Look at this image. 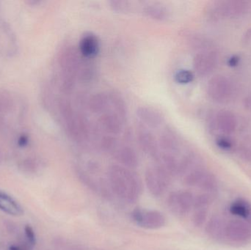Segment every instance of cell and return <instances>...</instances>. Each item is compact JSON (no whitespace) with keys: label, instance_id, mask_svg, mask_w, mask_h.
I'll use <instances>...</instances> for the list:
<instances>
[{"label":"cell","instance_id":"cell-1","mask_svg":"<svg viewBox=\"0 0 251 250\" xmlns=\"http://www.w3.org/2000/svg\"><path fill=\"white\" fill-rule=\"evenodd\" d=\"M107 179L115 195L125 202L133 204L142 193V182L138 176L121 164H113L107 170Z\"/></svg>","mask_w":251,"mask_h":250},{"label":"cell","instance_id":"cell-2","mask_svg":"<svg viewBox=\"0 0 251 250\" xmlns=\"http://www.w3.org/2000/svg\"><path fill=\"white\" fill-rule=\"evenodd\" d=\"M58 110L63 126L69 137L78 142L87 141L91 135V129L86 117L75 110L67 98L58 101Z\"/></svg>","mask_w":251,"mask_h":250},{"label":"cell","instance_id":"cell-3","mask_svg":"<svg viewBox=\"0 0 251 250\" xmlns=\"http://www.w3.org/2000/svg\"><path fill=\"white\" fill-rule=\"evenodd\" d=\"M88 60H91L84 58L75 45H65L59 53L60 79L76 82L79 72Z\"/></svg>","mask_w":251,"mask_h":250},{"label":"cell","instance_id":"cell-4","mask_svg":"<svg viewBox=\"0 0 251 250\" xmlns=\"http://www.w3.org/2000/svg\"><path fill=\"white\" fill-rule=\"evenodd\" d=\"M172 176L159 164L148 167L145 175L146 186L154 197H160L169 187Z\"/></svg>","mask_w":251,"mask_h":250},{"label":"cell","instance_id":"cell-5","mask_svg":"<svg viewBox=\"0 0 251 250\" xmlns=\"http://www.w3.org/2000/svg\"><path fill=\"white\" fill-rule=\"evenodd\" d=\"M249 4L243 1H221L214 3L209 7L208 14L211 19H231L244 14Z\"/></svg>","mask_w":251,"mask_h":250},{"label":"cell","instance_id":"cell-6","mask_svg":"<svg viewBox=\"0 0 251 250\" xmlns=\"http://www.w3.org/2000/svg\"><path fill=\"white\" fill-rule=\"evenodd\" d=\"M126 120L111 108L99 115L97 129L103 135L116 136L123 132Z\"/></svg>","mask_w":251,"mask_h":250},{"label":"cell","instance_id":"cell-7","mask_svg":"<svg viewBox=\"0 0 251 250\" xmlns=\"http://www.w3.org/2000/svg\"><path fill=\"white\" fill-rule=\"evenodd\" d=\"M207 93L212 101L218 103L228 102L232 98L234 87L226 76H214L208 82Z\"/></svg>","mask_w":251,"mask_h":250},{"label":"cell","instance_id":"cell-8","mask_svg":"<svg viewBox=\"0 0 251 250\" xmlns=\"http://www.w3.org/2000/svg\"><path fill=\"white\" fill-rule=\"evenodd\" d=\"M157 139L160 152L165 154L178 157L184 147L182 137L175 129L169 126L161 132Z\"/></svg>","mask_w":251,"mask_h":250},{"label":"cell","instance_id":"cell-9","mask_svg":"<svg viewBox=\"0 0 251 250\" xmlns=\"http://www.w3.org/2000/svg\"><path fill=\"white\" fill-rule=\"evenodd\" d=\"M131 218L136 224L140 227L151 230H156L163 227L166 223L162 213L155 210L142 209L137 208L131 213Z\"/></svg>","mask_w":251,"mask_h":250},{"label":"cell","instance_id":"cell-10","mask_svg":"<svg viewBox=\"0 0 251 250\" xmlns=\"http://www.w3.org/2000/svg\"><path fill=\"white\" fill-rule=\"evenodd\" d=\"M194 197L187 190L176 191L168 195L167 204L171 211L176 215H187L193 208Z\"/></svg>","mask_w":251,"mask_h":250},{"label":"cell","instance_id":"cell-11","mask_svg":"<svg viewBox=\"0 0 251 250\" xmlns=\"http://www.w3.org/2000/svg\"><path fill=\"white\" fill-rule=\"evenodd\" d=\"M226 239L237 245H246L251 242V226L241 220L227 223Z\"/></svg>","mask_w":251,"mask_h":250},{"label":"cell","instance_id":"cell-12","mask_svg":"<svg viewBox=\"0 0 251 250\" xmlns=\"http://www.w3.org/2000/svg\"><path fill=\"white\" fill-rule=\"evenodd\" d=\"M136 136L139 146L142 151L157 161L160 154V150L158 144V139L151 132V129L138 123L136 129Z\"/></svg>","mask_w":251,"mask_h":250},{"label":"cell","instance_id":"cell-13","mask_svg":"<svg viewBox=\"0 0 251 250\" xmlns=\"http://www.w3.org/2000/svg\"><path fill=\"white\" fill-rule=\"evenodd\" d=\"M218 63V56L215 52L203 50L195 55L193 60V69L198 76L205 77L215 70Z\"/></svg>","mask_w":251,"mask_h":250},{"label":"cell","instance_id":"cell-14","mask_svg":"<svg viewBox=\"0 0 251 250\" xmlns=\"http://www.w3.org/2000/svg\"><path fill=\"white\" fill-rule=\"evenodd\" d=\"M136 115L138 119V123L149 129H157L165 122L163 114L153 107L146 106L138 107L136 111Z\"/></svg>","mask_w":251,"mask_h":250},{"label":"cell","instance_id":"cell-15","mask_svg":"<svg viewBox=\"0 0 251 250\" xmlns=\"http://www.w3.org/2000/svg\"><path fill=\"white\" fill-rule=\"evenodd\" d=\"M78 50L84 58L94 59L100 52V42L98 37L92 32L85 33L79 41Z\"/></svg>","mask_w":251,"mask_h":250},{"label":"cell","instance_id":"cell-16","mask_svg":"<svg viewBox=\"0 0 251 250\" xmlns=\"http://www.w3.org/2000/svg\"><path fill=\"white\" fill-rule=\"evenodd\" d=\"M112 154L121 165L126 168H135L138 166V156L136 151L128 145H119V143Z\"/></svg>","mask_w":251,"mask_h":250},{"label":"cell","instance_id":"cell-17","mask_svg":"<svg viewBox=\"0 0 251 250\" xmlns=\"http://www.w3.org/2000/svg\"><path fill=\"white\" fill-rule=\"evenodd\" d=\"M227 223L219 214L212 216L205 226L206 235L212 240L222 242L226 239Z\"/></svg>","mask_w":251,"mask_h":250},{"label":"cell","instance_id":"cell-18","mask_svg":"<svg viewBox=\"0 0 251 250\" xmlns=\"http://www.w3.org/2000/svg\"><path fill=\"white\" fill-rule=\"evenodd\" d=\"M90 111L100 115L111 108L110 92H99L90 97L88 101Z\"/></svg>","mask_w":251,"mask_h":250},{"label":"cell","instance_id":"cell-19","mask_svg":"<svg viewBox=\"0 0 251 250\" xmlns=\"http://www.w3.org/2000/svg\"><path fill=\"white\" fill-rule=\"evenodd\" d=\"M215 126L222 133L231 135L237 128V118L231 112L221 110L215 117Z\"/></svg>","mask_w":251,"mask_h":250},{"label":"cell","instance_id":"cell-20","mask_svg":"<svg viewBox=\"0 0 251 250\" xmlns=\"http://www.w3.org/2000/svg\"><path fill=\"white\" fill-rule=\"evenodd\" d=\"M143 14L153 20L165 22L171 17L169 9L159 2H147L142 9Z\"/></svg>","mask_w":251,"mask_h":250},{"label":"cell","instance_id":"cell-21","mask_svg":"<svg viewBox=\"0 0 251 250\" xmlns=\"http://www.w3.org/2000/svg\"><path fill=\"white\" fill-rule=\"evenodd\" d=\"M230 214L251 226V204L247 200L239 198L231 203L228 208Z\"/></svg>","mask_w":251,"mask_h":250},{"label":"cell","instance_id":"cell-22","mask_svg":"<svg viewBox=\"0 0 251 250\" xmlns=\"http://www.w3.org/2000/svg\"><path fill=\"white\" fill-rule=\"evenodd\" d=\"M0 210L14 217H19L24 213L22 206L12 197L3 192H0Z\"/></svg>","mask_w":251,"mask_h":250},{"label":"cell","instance_id":"cell-23","mask_svg":"<svg viewBox=\"0 0 251 250\" xmlns=\"http://www.w3.org/2000/svg\"><path fill=\"white\" fill-rule=\"evenodd\" d=\"M218 181L213 173L206 170L201 179L197 187L203 190L205 193L214 195L218 190Z\"/></svg>","mask_w":251,"mask_h":250},{"label":"cell","instance_id":"cell-24","mask_svg":"<svg viewBox=\"0 0 251 250\" xmlns=\"http://www.w3.org/2000/svg\"><path fill=\"white\" fill-rule=\"evenodd\" d=\"M214 195L202 193L194 197L193 209H208L214 199Z\"/></svg>","mask_w":251,"mask_h":250},{"label":"cell","instance_id":"cell-25","mask_svg":"<svg viewBox=\"0 0 251 250\" xmlns=\"http://www.w3.org/2000/svg\"><path fill=\"white\" fill-rule=\"evenodd\" d=\"M194 73L189 70L181 69L178 70L175 74V80L181 85H187L194 80Z\"/></svg>","mask_w":251,"mask_h":250},{"label":"cell","instance_id":"cell-26","mask_svg":"<svg viewBox=\"0 0 251 250\" xmlns=\"http://www.w3.org/2000/svg\"><path fill=\"white\" fill-rule=\"evenodd\" d=\"M208 217V209H195L193 213V225L196 227H200L206 223Z\"/></svg>","mask_w":251,"mask_h":250},{"label":"cell","instance_id":"cell-27","mask_svg":"<svg viewBox=\"0 0 251 250\" xmlns=\"http://www.w3.org/2000/svg\"><path fill=\"white\" fill-rule=\"evenodd\" d=\"M110 8L118 13H126L131 9V2L124 0H112L109 1Z\"/></svg>","mask_w":251,"mask_h":250},{"label":"cell","instance_id":"cell-28","mask_svg":"<svg viewBox=\"0 0 251 250\" xmlns=\"http://www.w3.org/2000/svg\"><path fill=\"white\" fill-rule=\"evenodd\" d=\"M13 106L11 97L5 92H0V113L10 111Z\"/></svg>","mask_w":251,"mask_h":250},{"label":"cell","instance_id":"cell-29","mask_svg":"<svg viewBox=\"0 0 251 250\" xmlns=\"http://www.w3.org/2000/svg\"><path fill=\"white\" fill-rule=\"evenodd\" d=\"M217 146L218 148L224 151H230L234 148V143L229 138L226 136H221L216 139Z\"/></svg>","mask_w":251,"mask_h":250},{"label":"cell","instance_id":"cell-30","mask_svg":"<svg viewBox=\"0 0 251 250\" xmlns=\"http://www.w3.org/2000/svg\"><path fill=\"white\" fill-rule=\"evenodd\" d=\"M25 237L26 239L29 246L33 247L36 243V236H35V231L33 228L29 225H26L25 227Z\"/></svg>","mask_w":251,"mask_h":250},{"label":"cell","instance_id":"cell-31","mask_svg":"<svg viewBox=\"0 0 251 250\" xmlns=\"http://www.w3.org/2000/svg\"><path fill=\"white\" fill-rule=\"evenodd\" d=\"M239 157L247 162H251V146L243 145L238 149Z\"/></svg>","mask_w":251,"mask_h":250},{"label":"cell","instance_id":"cell-32","mask_svg":"<svg viewBox=\"0 0 251 250\" xmlns=\"http://www.w3.org/2000/svg\"><path fill=\"white\" fill-rule=\"evenodd\" d=\"M22 168L25 171L32 172L35 169V163L33 160L26 159L22 163Z\"/></svg>","mask_w":251,"mask_h":250},{"label":"cell","instance_id":"cell-33","mask_svg":"<svg viewBox=\"0 0 251 250\" xmlns=\"http://www.w3.org/2000/svg\"><path fill=\"white\" fill-rule=\"evenodd\" d=\"M240 62V58L239 56L237 55H232L231 57H230L228 59V66H230V67H236V66H238L239 63Z\"/></svg>","mask_w":251,"mask_h":250},{"label":"cell","instance_id":"cell-34","mask_svg":"<svg viewBox=\"0 0 251 250\" xmlns=\"http://www.w3.org/2000/svg\"><path fill=\"white\" fill-rule=\"evenodd\" d=\"M29 142V137L26 135H22L18 139V145L21 148L26 146Z\"/></svg>","mask_w":251,"mask_h":250},{"label":"cell","instance_id":"cell-35","mask_svg":"<svg viewBox=\"0 0 251 250\" xmlns=\"http://www.w3.org/2000/svg\"><path fill=\"white\" fill-rule=\"evenodd\" d=\"M8 250H29L27 247L22 246V245H13L10 246Z\"/></svg>","mask_w":251,"mask_h":250},{"label":"cell","instance_id":"cell-36","mask_svg":"<svg viewBox=\"0 0 251 250\" xmlns=\"http://www.w3.org/2000/svg\"><path fill=\"white\" fill-rule=\"evenodd\" d=\"M0 158H1V155H0Z\"/></svg>","mask_w":251,"mask_h":250}]
</instances>
